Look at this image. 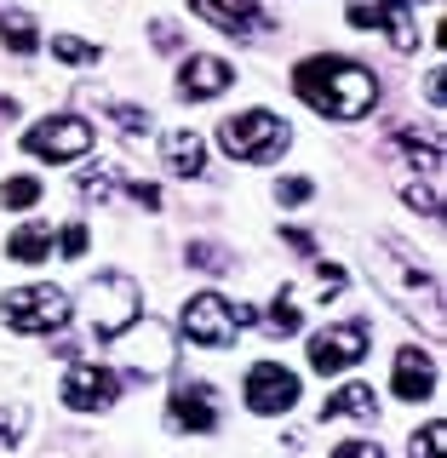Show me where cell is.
Masks as SVG:
<instances>
[{
  "mask_svg": "<svg viewBox=\"0 0 447 458\" xmlns=\"http://www.w3.org/2000/svg\"><path fill=\"white\" fill-rule=\"evenodd\" d=\"M293 92L315 114H327V121H362L379 104V75L350 64V57H339V52H315L293 69Z\"/></svg>",
  "mask_w": 447,
  "mask_h": 458,
  "instance_id": "cell-1",
  "label": "cell"
},
{
  "mask_svg": "<svg viewBox=\"0 0 447 458\" xmlns=\"http://www.w3.org/2000/svg\"><path fill=\"white\" fill-rule=\"evenodd\" d=\"M138 315H143V293L126 269H104V276H92L81 286V321L98 344L126 338L138 327Z\"/></svg>",
  "mask_w": 447,
  "mask_h": 458,
  "instance_id": "cell-2",
  "label": "cell"
},
{
  "mask_svg": "<svg viewBox=\"0 0 447 458\" xmlns=\"http://www.w3.org/2000/svg\"><path fill=\"white\" fill-rule=\"evenodd\" d=\"M219 143L229 161H247V166H270L293 149V126L270 109H247V114H229L219 126Z\"/></svg>",
  "mask_w": 447,
  "mask_h": 458,
  "instance_id": "cell-3",
  "label": "cell"
},
{
  "mask_svg": "<svg viewBox=\"0 0 447 458\" xmlns=\"http://www.w3.org/2000/svg\"><path fill=\"white\" fill-rule=\"evenodd\" d=\"M247 321H258V310L253 304L229 310L219 293H195V298H184V310H178V333L190 344H201V350H224V344H236V333Z\"/></svg>",
  "mask_w": 447,
  "mask_h": 458,
  "instance_id": "cell-4",
  "label": "cell"
},
{
  "mask_svg": "<svg viewBox=\"0 0 447 458\" xmlns=\"http://www.w3.org/2000/svg\"><path fill=\"white\" fill-rule=\"evenodd\" d=\"M0 315H6L12 333L23 338H47V333H64L69 327V293L64 286H12L6 298H0Z\"/></svg>",
  "mask_w": 447,
  "mask_h": 458,
  "instance_id": "cell-5",
  "label": "cell"
},
{
  "mask_svg": "<svg viewBox=\"0 0 447 458\" xmlns=\"http://www.w3.org/2000/svg\"><path fill=\"white\" fill-rule=\"evenodd\" d=\"M23 149L35 155V161H81L86 149H92V121H81V114H47V121L29 126Z\"/></svg>",
  "mask_w": 447,
  "mask_h": 458,
  "instance_id": "cell-6",
  "label": "cell"
},
{
  "mask_svg": "<svg viewBox=\"0 0 447 458\" xmlns=\"http://www.w3.org/2000/svg\"><path fill=\"white\" fill-rule=\"evenodd\" d=\"M344 18H350V29H384L396 52H419V18H413V0H350Z\"/></svg>",
  "mask_w": 447,
  "mask_h": 458,
  "instance_id": "cell-7",
  "label": "cell"
},
{
  "mask_svg": "<svg viewBox=\"0 0 447 458\" xmlns=\"http://www.w3.org/2000/svg\"><path fill=\"white\" fill-rule=\"evenodd\" d=\"M373 350V327L367 321H339V327H327V333H315L310 338V367L322 372H350V367H362V355Z\"/></svg>",
  "mask_w": 447,
  "mask_h": 458,
  "instance_id": "cell-8",
  "label": "cell"
},
{
  "mask_svg": "<svg viewBox=\"0 0 447 458\" xmlns=\"http://www.w3.org/2000/svg\"><path fill=\"white\" fill-rule=\"evenodd\" d=\"M247 412H258V419H276V412H287L298 401V372L281 367V361H253L247 367Z\"/></svg>",
  "mask_w": 447,
  "mask_h": 458,
  "instance_id": "cell-9",
  "label": "cell"
},
{
  "mask_svg": "<svg viewBox=\"0 0 447 458\" xmlns=\"http://www.w3.org/2000/svg\"><path fill=\"white\" fill-rule=\"evenodd\" d=\"M379 258L391 264V276H379V281H384V293H391L396 304L419 310V293L430 298V304H442V286H436V276H430V269H419V258H413L408 247H396V241H384V247H379Z\"/></svg>",
  "mask_w": 447,
  "mask_h": 458,
  "instance_id": "cell-10",
  "label": "cell"
},
{
  "mask_svg": "<svg viewBox=\"0 0 447 458\" xmlns=\"http://www.w3.org/2000/svg\"><path fill=\"white\" fill-rule=\"evenodd\" d=\"M115 395H121L115 367H69L64 384H57V401H64L69 412H109Z\"/></svg>",
  "mask_w": 447,
  "mask_h": 458,
  "instance_id": "cell-11",
  "label": "cell"
},
{
  "mask_svg": "<svg viewBox=\"0 0 447 458\" xmlns=\"http://www.w3.org/2000/svg\"><path fill=\"white\" fill-rule=\"evenodd\" d=\"M195 18H207L212 29H224V35L247 40V35H270L276 18L264 12V0H190Z\"/></svg>",
  "mask_w": 447,
  "mask_h": 458,
  "instance_id": "cell-12",
  "label": "cell"
},
{
  "mask_svg": "<svg viewBox=\"0 0 447 458\" xmlns=\"http://www.w3.org/2000/svg\"><path fill=\"white\" fill-rule=\"evenodd\" d=\"M167 424L172 429H190V436H212L219 429V395L207 384H178L167 401Z\"/></svg>",
  "mask_w": 447,
  "mask_h": 458,
  "instance_id": "cell-13",
  "label": "cell"
},
{
  "mask_svg": "<svg viewBox=\"0 0 447 458\" xmlns=\"http://www.w3.org/2000/svg\"><path fill=\"white\" fill-rule=\"evenodd\" d=\"M236 86V69L224 64V57H207V52H195V57H184L178 64V98H195V104H207V98H219Z\"/></svg>",
  "mask_w": 447,
  "mask_h": 458,
  "instance_id": "cell-14",
  "label": "cell"
},
{
  "mask_svg": "<svg viewBox=\"0 0 447 458\" xmlns=\"http://www.w3.org/2000/svg\"><path fill=\"white\" fill-rule=\"evenodd\" d=\"M391 390L401 401H425V395H436V355H425V350H401L396 355V378H391Z\"/></svg>",
  "mask_w": 447,
  "mask_h": 458,
  "instance_id": "cell-15",
  "label": "cell"
},
{
  "mask_svg": "<svg viewBox=\"0 0 447 458\" xmlns=\"http://www.w3.org/2000/svg\"><path fill=\"white\" fill-rule=\"evenodd\" d=\"M161 155L178 178H201V172H207V143H201V132H190V126H184V132H167Z\"/></svg>",
  "mask_w": 447,
  "mask_h": 458,
  "instance_id": "cell-16",
  "label": "cell"
},
{
  "mask_svg": "<svg viewBox=\"0 0 447 458\" xmlns=\"http://www.w3.org/2000/svg\"><path fill=\"white\" fill-rule=\"evenodd\" d=\"M379 412V395H373V384H344L322 401V419H373Z\"/></svg>",
  "mask_w": 447,
  "mask_h": 458,
  "instance_id": "cell-17",
  "label": "cell"
},
{
  "mask_svg": "<svg viewBox=\"0 0 447 458\" xmlns=\"http://www.w3.org/2000/svg\"><path fill=\"white\" fill-rule=\"evenodd\" d=\"M52 224H23V229H12L6 235V258L12 264H40V258L52 252Z\"/></svg>",
  "mask_w": 447,
  "mask_h": 458,
  "instance_id": "cell-18",
  "label": "cell"
},
{
  "mask_svg": "<svg viewBox=\"0 0 447 458\" xmlns=\"http://www.w3.org/2000/svg\"><path fill=\"white\" fill-rule=\"evenodd\" d=\"M0 47L18 52V57H29V52L40 47V29H35V18H29L23 6H6V12H0Z\"/></svg>",
  "mask_w": 447,
  "mask_h": 458,
  "instance_id": "cell-19",
  "label": "cell"
},
{
  "mask_svg": "<svg viewBox=\"0 0 447 458\" xmlns=\"http://www.w3.org/2000/svg\"><path fill=\"white\" fill-rule=\"evenodd\" d=\"M104 114H109V121H115V126H121V132H126V138H133V143H143V138H150V132H155V121H150V109H138V104H104Z\"/></svg>",
  "mask_w": 447,
  "mask_h": 458,
  "instance_id": "cell-20",
  "label": "cell"
},
{
  "mask_svg": "<svg viewBox=\"0 0 447 458\" xmlns=\"http://www.w3.org/2000/svg\"><path fill=\"white\" fill-rule=\"evenodd\" d=\"M270 333H281V338H293L298 333V327H305V321H298V293H293V286H281V293H276V304H270Z\"/></svg>",
  "mask_w": 447,
  "mask_h": 458,
  "instance_id": "cell-21",
  "label": "cell"
},
{
  "mask_svg": "<svg viewBox=\"0 0 447 458\" xmlns=\"http://www.w3.org/2000/svg\"><path fill=\"white\" fill-rule=\"evenodd\" d=\"M35 200H40V183L35 178H29V172H18V178H6V183H0V207H35Z\"/></svg>",
  "mask_w": 447,
  "mask_h": 458,
  "instance_id": "cell-22",
  "label": "cell"
},
{
  "mask_svg": "<svg viewBox=\"0 0 447 458\" xmlns=\"http://www.w3.org/2000/svg\"><path fill=\"white\" fill-rule=\"evenodd\" d=\"M401 200H408V207H419V212H430V218H442V190H436V178L401 183Z\"/></svg>",
  "mask_w": 447,
  "mask_h": 458,
  "instance_id": "cell-23",
  "label": "cell"
},
{
  "mask_svg": "<svg viewBox=\"0 0 447 458\" xmlns=\"http://www.w3.org/2000/svg\"><path fill=\"white\" fill-rule=\"evenodd\" d=\"M52 57H57V64H98V47H92V40H81V35H57L52 40Z\"/></svg>",
  "mask_w": 447,
  "mask_h": 458,
  "instance_id": "cell-24",
  "label": "cell"
},
{
  "mask_svg": "<svg viewBox=\"0 0 447 458\" xmlns=\"http://www.w3.org/2000/svg\"><path fill=\"white\" fill-rule=\"evenodd\" d=\"M115 183H121V172H115V166H92V172H81V195H86V200H109V195H115Z\"/></svg>",
  "mask_w": 447,
  "mask_h": 458,
  "instance_id": "cell-25",
  "label": "cell"
},
{
  "mask_svg": "<svg viewBox=\"0 0 447 458\" xmlns=\"http://www.w3.org/2000/svg\"><path fill=\"white\" fill-rule=\"evenodd\" d=\"M23 429H29V412L23 407H6V412H0V447H18Z\"/></svg>",
  "mask_w": 447,
  "mask_h": 458,
  "instance_id": "cell-26",
  "label": "cell"
},
{
  "mask_svg": "<svg viewBox=\"0 0 447 458\" xmlns=\"http://www.w3.org/2000/svg\"><path fill=\"white\" fill-rule=\"evenodd\" d=\"M276 195L287 200V207H305V200L315 195V183L305 178V172H293V178H281V183H276Z\"/></svg>",
  "mask_w": 447,
  "mask_h": 458,
  "instance_id": "cell-27",
  "label": "cell"
},
{
  "mask_svg": "<svg viewBox=\"0 0 447 458\" xmlns=\"http://www.w3.org/2000/svg\"><path fill=\"white\" fill-rule=\"evenodd\" d=\"M86 241H92V235H86V224H64V229H57V252H64V258H81Z\"/></svg>",
  "mask_w": 447,
  "mask_h": 458,
  "instance_id": "cell-28",
  "label": "cell"
},
{
  "mask_svg": "<svg viewBox=\"0 0 447 458\" xmlns=\"http://www.w3.org/2000/svg\"><path fill=\"white\" fill-rule=\"evenodd\" d=\"M190 264H195V269H229V252H224V247H207V241H195V247H190Z\"/></svg>",
  "mask_w": 447,
  "mask_h": 458,
  "instance_id": "cell-29",
  "label": "cell"
},
{
  "mask_svg": "<svg viewBox=\"0 0 447 458\" xmlns=\"http://www.w3.org/2000/svg\"><path fill=\"white\" fill-rule=\"evenodd\" d=\"M281 235H287V247H293V252H315V235H310V229H298V224H287V229H281Z\"/></svg>",
  "mask_w": 447,
  "mask_h": 458,
  "instance_id": "cell-30",
  "label": "cell"
},
{
  "mask_svg": "<svg viewBox=\"0 0 447 458\" xmlns=\"http://www.w3.org/2000/svg\"><path fill=\"white\" fill-rule=\"evenodd\" d=\"M430 447H442V424H430V429H413V453H430Z\"/></svg>",
  "mask_w": 447,
  "mask_h": 458,
  "instance_id": "cell-31",
  "label": "cell"
},
{
  "mask_svg": "<svg viewBox=\"0 0 447 458\" xmlns=\"http://www.w3.org/2000/svg\"><path fill=\"white\" fill-rule=\"evenodd\" d=\"M150 40H155L161 52H178V29H172V23H155V29H150Z\"/></svg>",
  "mask_w": 447,
  "mask_h": 458,
  "instance_id": "cell-32",
  "label": "cell"
},
{
  "mask_svg": "<svg viewBox=\"0 0 447 458\" xmlns=\"http://www.w3.org/2000/svg\"><path fill=\"white\" fill-rule=\"evenodd\" d=\"M126 195H133L138 207H161V190H155V183H143V178H138V183H133V190H126Z\"/></svg>",
  "mask_w": 447,
  "mask_h": 458,
  "instance_id": "cell-33",
  "label": "cell"
},
{
  "mask_svg": "<svg viewBox=\"0 0 447 458\" xmlns=\"http://www.w3.org/2000/svg\"><path fill=\"white\" fill-rule=\"evenodd\" d=\"M339 458H379V447H367V441H344Z\"/></svg>",
  "mask_w": 447,
  "mask_h": 458,
  "instance_id": "cell-34",
  "label": "cell"
},
{
  "mask_svg": "<svg viewBox=\"0 0 447 458\" xmlns=\"http://www.w3.org/2000/svg\"><path fill=\"white\" fill-rule=\"evenodd\" d=\"M425 98H430V104H442V69H430V75H425Z\"/></svg>",
  "mask_w": 447,
  "mask_h": 458,
  "instance_id": "cell-35",
  "label": "cell"
}]
</instances>
